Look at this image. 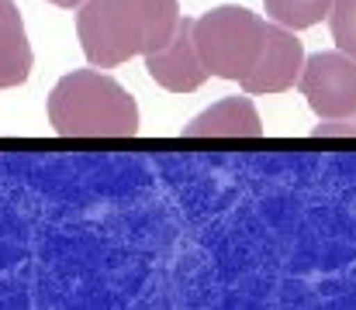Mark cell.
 <instances>
[{"label":"cell","instance_id":"cell-7","mask_svg":"<svg viewBox=\"0 0 356 310\" xmlns=\"http://www.w3.org/2000/svg\"><path fill=\"white\" fill-rule=\"evenodd\" d=\"M184 138H263V121L249 94L225 97L184 124Z\"/></svg>","mask_w":356,"mask_h":310},{"label":"cell","instance_id":"cell-1","mask_svg":"<svg viewBox=\"0 0 356 310\" xmlns=\"http://www.w3.org/2000/svg\"><path fill=\"white\" fill-rule=\"evenodd\" d=\"M177 21V0H83L76 14V38L90 66L115 69L166 45Z\"/></svg>","mask_w":356,"mask_h":310},{"label":"cell","instance_id":"cell-2","mask_svg":"<svg viewBox=\"0 0 356 310\" xmlns=\"http://www.w3.org/2000/svg\"><path fill=\"white\" fill-rule=\"evenodd\" d=\"M49 124L63 138H131L138 103L115 76L73 69L49 94Z\"/></svg>","mask_w":356,"mask_h":310},{"label":"cell","instance_id":"cell-5","mask_svg":"<svg viewBox=\"0 0 356 310\" xmlns=\"http://www.w3.org/2000/svg\"><path fill=\"white\" fill-rule=\"evenodd\" d=\"M305 66V49L294 38L291 28L284 24H266V38H263V52L252 62V69L238 80L242 94L256 97V94H284L298 83Z\"/></svg>","mask_w":356,"mask_h":310},{"label":"cell","instance_id":"cell-6","mask_svg":"<svg viewBox=\"0 0 356 310\" xmlns=\"http://www.w3.org/2000/svg\"><path fill=\"white\" fill-rule=\"evenodd\" d=\"M145 69L149 76L170 90V94H194L204 87L208 69L197 55V42H194V17H180L170 42L159 45L156 52L145 55Z\"/></svg>","mask_w":356,"mask_h":310},{"label":"cell","instance_id":"cell-3","mask_svg":"<svg viewBox=\"0 0 356 310\" xmlns=\"http://www.w3.org/2000/svg\"><path fill=\"white\" fill-rule=\"evenodd\" d=\"M266 21L249 7L222 3L201 17H194V42L208 76L218 80H242L263 52Z\"/></svg>","mask_w":356,"mask_h":310},{"label":"cell","instance_id":"cell-11","mask_svg":"<svg viewBox=\"0 0 356 310\" xmlns=\"http://www.w3.org/2000/svg\"><path fill=\"white\" fill-rule=\"evenodd\" d=\"M356 121L350 117H322V124L312 128V138H353Z\"/></svg>","mask_w":356,"mask_h":310},{"label":"cell","instance_id":"cell-9","mask_svg":"<svg viewBox=\"0 0 356 310\" xmlns=\"http://www.w3.org/2000/svg\"><path fill=\"white\" fill-rule=\"evenodd\" d=\"M263 7L277 24H284L291 31H301V28H312L322 17H329L332 0H263Z\"/></svg>","mask_w":356,"mask_h":310},{"label":"cell","instance_id":"cell-8","mask_svg":"<svg viewBox=\"0 0 356 310\" xmlns=\"http://www.w3.org/2000/svg\"><path fill=\"white\" fill-rule=\"evenodd\" d=\"M31 45L14 0H0V90L21 87L31 76Z\"/></svg>","mask_w":356,"mask_h":310},{"label":"cell","instance_id":"cell-12","mask_svg":"<svg viewBox=\"0 0 356 310\" xmlns=\"http://www.w3.org/2000/svg\"><path fill=\"white\" fill-rule=\"evenodd\" d=\"M49 3H56V7H66V10H73V7H80L83 0H49Z\"/></svg>","mask_w":356,"mask_h":310},{"label":"cell","instance_id":"cell-13","mask_svg":"<svg viewBox=\"0 0 356 310\" xmlns=\"http://www.w3.org/2000/svg\"><path fill=\"white\" fill-rule=\"evenodd\" d=\"M353 117H356V114H353Z\"/></svg>","mask_w":356,"mask_h":310},{"label":"cell","instance_id":"cell-10","mask_svg":"<svg viewBox=\"0 0 356 310\" xmlns=\"http://www.w3.org/2000/svg\"><path fill=\"white\" fill-rule=\"evenodd\" d=\"M329 28H332V42L339 45V52L356 59V0H332Z\"/></svg>","mask_w":356,"mask_h":310},{"label":"cell","instance_id":"cell-4","mask_svg":"<svg viewBox=\"0 0 356 310\" xmlns=\"http://www.w3.org/2000/svg\"><path fill=\"white\" fill-rule=\"evenodd\" d=\"M298 90L318 117H353L356 114V59L346 52H315L305 59Z\"/></svg>","mask_w":356,"mask_h":310}]
</instances>
